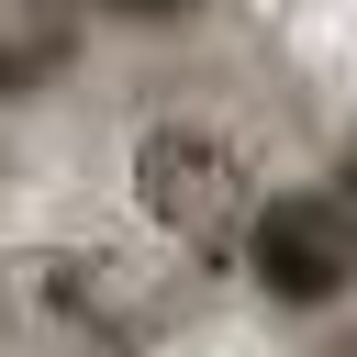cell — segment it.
Returning a JSON list of instances; mask_svg holds the SVG:
<instances>
[{"label": "cell", "mask_w": 357, "mask_h": 357, "mask_svg": "<svg viewBox=\"0 0 357 357\" xmlns=\"http://www.w3.org/2000/svg\"><path fill=\"white\" fill-rule=\"evenodd\" d=\"M123 178H134V212H145L167 245H190V257H234V234H245V212H257V167L234 156L223 123H190V112H156V123L134 134Z\"/></svg>", "instance_id": "obj_1"}, {"label": "cell", "mask_w": 357, "mask_h": 357, "mask_svg": "<svg viewBox=\"0 0 357 357\" xmlns=\"http://www.w3.org/2000/svg\"><path fill=\"white\" fill-rule=\"evenodd\" d=\"M234 257L279 301H335V290H357V201L346 190H257Z\"/></svg>", "instance_id": "obj_2"}]
</instances>
